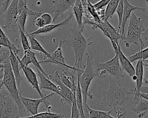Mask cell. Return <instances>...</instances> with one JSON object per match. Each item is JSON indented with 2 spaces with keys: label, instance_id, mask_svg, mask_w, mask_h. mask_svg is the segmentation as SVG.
I'll return each instance as SVG.
<instances>
[{
  "label": "cell",
  "instance_id": "cell-40",
  "mask_svg": "<svg viewBox=\"0 0 148 118\" xmlns=\"http://www.w3.org/2000/svg\"><path fill=\"white\" fill-rule=\"evenodd\" d=\"M140 92L148 94V86H142L140 89Z\"/></svg>",
  "mask_w": 148,
  "mask_h": 118
},
{
  "label": "cell",
  "instance_id": "cell-31",
  "mask_svg": "<svg viewBox=\"0 0 148 118\" xmlns=\"http://www.w3.org/2000/svg\"><path fill=\"white\" fill-rule=\"evenodd\" d=\"M87 111L88 112L90 117H102V118H114L113 116H111L110 113L113 110H110L109 111L105 112L102 111H98L93 109L87 105Z\"/></svg>",
  "mask_w": 148,
  "mask_h": 118
},
{
  "label": "cell",
  "instance_id": "cell-37",
  "mask_svg": "<svg viewBox=\"0 0 148 118\" xmlns=\"http://www.w3.org/2000/svg\"><path fill=\"white\" fill-rule=\"evenodd\" d=\"M72 106H71V117L73 118H78L80 117V112L79 110L78 109L76 102V99L73 101L72 103Z\"/></svg>",
  "mask_w": 148,
  "mask_h": 118
},
{
  "label": "cell",
  "instance_id": "cell-11",
  "mask_svg": "<svg viewBox=\"0 0 148 118\" xmlns=\"http://www.w3.org/2000/svg\"><path fill=\"white\" fill-rule=\"evenodd\" d=\"M62 44V40H60L59 41V43L56 50L54 52L50 53V56L49 58H45L43 59V60L41 61H39V63L40 64L44 63H54L58 65V66H65L66 67H68L70 69L73 70L74 71H76L82 69V68H77L73 66H71L66 64V63L65 62V58L62 55V51L61 48Z\"/></svg>",
  "mask_w": 148,
  "mask_h": 118
},
{
  "label": "cell",
  "instance_id": "cell-26",
  "mask_svg": "<svg viewBox=\"0 0 148 118\" xmlns=\"http://www.w3.org/2000/svg\"><path fill=\"white\" fill-rule=\"evenodd\" d=\"M75 97H76V102L79 110L80 117H86V116L84 113V105H83V95L79 83V79L77 78V86L75 91Z\"/></svg>",
  "mask_w": 148,
  "mask_h": 118
},
{
  "label": "cell",
  "instance_id": "cell-36",
  "mask_svg": "<svg viewBox=\"0 0 148 118\" xmlns=\"http://www.w3.org/2000/svg\"><path fill=\"white\" fill-rule=\"evenodd\" d=\"M28 52H29V56H30V58H31V63L33 64L35 66V68L39 69L42 73H43L47 77H48L49 78V75H48L47 73H46L45 72V71L43 70V68H42V67L40 66V63L37 60V59L35 56V53H34L33 51H32L31 49L28 50Z\"/></svg>",
  "mask_w": 148,
  "mask_h": 118
},
{
  "label": "cell",
  "instance_id": "cell-1",
  "mask_svg": "<svg viewBox=\"0 0 148 118\" xmlns=\"http://www.w3.org/2000/svg\"><path fill=\"white\" fill-rule=\"evenodd\" d=\"M91 38L86 39L82 35V31L76 26L71 28V31L64 40H62V44L71 47L74 52L75 63L73 66L77 68H80L83 56L86 49L92 44Z\"/></svg>",
  "mask_w": 148,
  "mask_h": 118
},
{
  "label": "cell",
  "instance_id": "cell-22",
  "mask_svg": "<svg viewBox=\"0 0 148 118\" xmlns=\"http://www.w3.org/2000/svg\"><path fill=\"white\" fill-rule=\"evenodd\" d=\"M72 11L75 17L77 26L82 31H83V15L84 8L81 0H76L74 5L72 7Z\"/></svg>",
  "mask_w": 148,
  "mask_h": 118
},
{
  "label": "cell",
  "instance_id": "cell-42",
  "mask_svg": "<svg viewBox=\"0 0 148 118\" xmlns=\"http://www.w3.org/2000/svg\"><path fill=\"white\" fill-rule=\"evenodd\" d=\"M3 85V83L2 81L0 82V97H3L5 96L6 94H4L2 92V87Z\"/></svg>",
  "mask_w": 148,
  "mask_h": 118
},
{
  "label": "cell",
  "instance_id": "cell-14",
  "mask_svg": "<svg viewBox=\"0 0 148 118\" xmlns=\"http://www.w3.org/2000/svg\"><path fill=\"white\" fill-rule=\"evenodd\" d=\"M49 78L53 81L58 86L61 94L60 97L63 100H65L68 103L72 105L73 101L76 99L75 93L70 88L66 86L56 74L49 75Z\"/></svg>",
  "mask_w": 148,
  "mask_h": 118
},
{
  "label": "cell",
  "instance_id": "cell-35",
  "mask_svg": "<svg viewBox=\"0 0 148 118\" xmlns=\"http://www.w3.org/2000/svg\"><path fill=\"white\" fill-rule=\"evenodd\" d=\"M64 115L60 113H52L50 112V111H47V112L38 113L35 115H31L27 116L26 117H39V118H53V117H58L61 118L64 117Z\"/></svg>",
  "mask_w": 148,
  "mask_h": 118
},
{
  "label": "cell",
  "instance_id": "cell-21",
  "mask_svg": "<svg viewBox=\"0 0 148 118\" xmlns=\"http://www.w3.org/2000/svg\"><path fill=\"white\" fill-rule=\"evenodd\" d=\"M141 10L144 11L145 10V8L135 6L131 5L128 0H124V10H123V15L122 22L120 28V33L123 36H124V29L127 23V21L128 18L130 17L131 14L133 10Z\"/></svg>",
  "mask_w": 148,
  "mask_h": 118
},
{
  "label": "cell",
  "instance_id": "cell-13",
  "mask_svg": "<svg viewBox=\"0 0 148 118\" xmlns=\"http://www.w3.org/2000/svg\"><path fill=\"white\" fill-rule=\"evenodd\" d=\"M112 47L113 48L115 53H117L119 56V62L121 64V67L132 77L135 74V68L131 63V62L129 60L128 57H126L123 53L121 50L120 42L116 44L113 41H110Z\"/></svg>",
  "mask_w": 148,
  "mask_h": 118
},
{
  "label": "cell",
  "instance_id": "cell-16",
  "mask_svg": "<svg viewBox=\"0 0 148 118\" xmlns=\"http://www.w3.org/2000/svg\"><path fill=\"white\" fill-rule=\"evenodd\" d=\"M145 61L139 59L138 60V62L136 63L135 67V76L136 77V86L134 89H131V91H129L130 94H134L135 97V99L137 97L139 98L138 94L140 92V89L143 84V67L145 66V64L144 63Z\"/></svg>",
  "mask_w": 148,
  "mask_h": 118
},
{
  "label": "cell",
  "instance_id": "cell-20",
  "mask_svg": "<svg viewBox=\"0 0 148 118\" xmlns=\"http://www.w3.org/2000/svg\"><path fill=\"white\" fill-rule=\"evenodd\" d=\"M73 12L71 10L70 12V13H69L68 16H67V17H66L61 22L57 23V24H48V25L42 27V28H39V29L30 33L29 34L31 35L35 36L36 35H39V34H41V33H47L50 32L51 31H52L53 30L57 28H58V27L62 26H64V25H66L69 24V21L73 17Z\"/></svg>",
  "mask_w": 148,
  "mask_h": 118
},
{
  "label": "cell",
  "instance_id": "cell-34",
  "mask_svg": "<svg viewBox=\"0 0 148 118\" xmlns=\"http://www.w3.org/2000/svg\"><path fill=\"white\" fill-rule=\"evenodd\" d=\"M18 32H19V34H20V41L21 43V45L23 48L24 51H26L28 50H30L31 49V47L28 41V37L25 33V32H24L20 26L18 25Z\"/></svg>",
  "mask_w": 148,
  "mask_h": 118
},
{
  "label": "cell",
  "instance_id": "cell-43",
  "mask_svg": "<svg viewBox=\"0 0 148 118\" xmlns=\"http://www.w3.org/2000/svg\"><path fill=\"white\" fill-rule=\"evenodd\" d=\"M4 74V69L3 67H0V82L2 81Z\"/></svg>",
  "mask_w": 148,
  "mask_h": 118
},
{
  "label": "cell",
  "instance_id": "cell-25",
  "mask_svg": "<svg viewBox=\"0 0 148 118\" xmlns=\"http://www.w3.org/2000/svg\"><path fill=\"white\" fill-rule=\"evenodd\" d=\"M134 112L138 113V117H141L143 115L148 112V100L139 96V99L137 104L132 108Z\"/></svg>",
  "mask_w": 148,
  "mask_h": 118
},
{
  "label": "cell",
  "instance_id": "cell-19",
  "mask_svg": "<svg viewBox=\"0 0 148 118\" xmlns=\"http://www.w3.org/2000/svg\"><path fill=\"white\" fill-rule=\"evenodd\" d=\"M37 71V75L39 78V87L41 89H46L54 92L58 94L60 97L61 96L59 89L57 85H55L50 78L47 77L43 73H42L39 69L36 68Z\"/></svg>",
  "mask_w": 148,
  "mask_h": 118
},
{
  "label": "cell",
  "instance_id": "cell-27",
  "mask_svg": "<svg viewBox=\"0 0 148 118\" xmlns=\"http://www.w3.org/2000/svg\"><path fill=\"white\" fill-rule=\"evenodd\" d=\"M140 49L138 52L128 56V58L131 62L138 60L139 59H142L145 62H148V60H147L148 59V47L143 49L144 43L143 41L140 42Z\"/></svg>",
  "mask_w": 148,
  "mask_h": 118
},
{
  "label": "cell",
  "instance_id": "cell-32",
  "mask_svg": "<svg viewBox=\"0 0 148 118\" xmlns=\"http://www.w3.org/2000/svg\"><path fill=\"white\" fill-rule=\"evenodd\" d=\"M120 0H110L105 11L104 20H108L109 18H112L113 14L116 10L117 7L119 5Z\"/></svg>",
  "mask_w": 148,
  "mask_h": 118
},
{
  "label": "cell",
  "instance_id": "cell-12",
  "mask_svg": "<svg viewBox=\"0 0 148 118\" xmlns=\"http://www.w3.org/2000/svg\"><path fill=\"white\" fill-rule=\"evenodd\" d=\"M54 74H56L66 86L75 93L77 86V81L76 83V78L73 74L69 71V68L62 66H58V69Z\"/></svg>",
  "mask_w": 148,
  "mask_h": 118
},
{
  "label": "cell",
  "instance_id": "cell-29",
  "mask_svg": "<svg viewBox=\"0 0 148 118\" xmlns=\"http://www.w3.org/2000/svg\"><path fill=\"white\" fill-rule=\"evenodd\" d=\"M0 45L8 47V49L10 48L15 54H17L20 50L17 48L12 43L9 39L8 37L5 34L1 26H0Z\"/></svg>",
  "mask_w": 148,
  "mask_h": 118
},
{
  "label": "cell",
  "instance_id": "cell-8",
  "mask_svg": "<svg viewBox=\"0 0 148 118\" xmlns=\"http://www.w3.org/2000/svg\"><path fill=\"white\" fill-rule=\"evenodd\" d=\"M54 94V92H51L48 94H46L44 97H40L38 99H31L25 98L20 94V98L23 105L24 106L27 111L29 112L31 115H35L38 113V108L41 103L44 102L47 111H50L51 106L49 102L47 101V99L51 97Z\"/></svg>",
  "mask_w": 148,
  "mask_h": 118
},
{
  "label": "cell",
  "instance_id": "cell-7",
  "mask_svg": "<svg viewBox=\"0 0 148 118\" xmlns=\"http://www.w3.org/2000/svg\"><path fill=\"white\" fill-rule=\"evenodd\" d=\"M18 0H12L7 9L2 14L5 20V24L2 26L3 28L15 31L18 28L17 22L18 16Z\"/></svg>",
  "mask_w": 148,
  "mask_h": 118
},
{
  "label": "cell",
  "instance_id": "cell-15",
  "mask_svg": "<svg viewBox=\"0 0 148 118\" xmlns=\"http://www.w3.org/2000/svg\"><path fill=\"white\" fill-rule=\"evenodd\" d=\"M75 1L76 0H52L53 6L50 9V11L53 13V22L58 16L62 17L64 12L71 8Z\"/></svg>",
  "mask_w": 148,
  "mask_h": 118
},
{
  "label": "cell",
  "instance_id": "cell-5",
  "mask_svg": "<svg viewBox=\"0 0 148 118\" xmlns=\"http://www.w3.org/2000/svg\"><path fill=\"white\" fill-rule=\"evenodd\" d=\"M95 67V72L96 75L98 77H103L108 74L113 75L117 80L124 78L117 53H115V55L112 59L106 62L100 63L96 61Z\"/></svg>",
  "mask_w": 148,
  "mask_h": 118
},
{
  "label": "cell",
  "instance_id": "cell-39",
  "mask_svg": "<svg viewBox=\"0 0 148 118\" xmlns=\"http://www.w3.org/2000/svg\"><path fill=\"white\" fill-rule=\"evenodd\" d=\"M10 1L11 0H5L2 3V5H1V7L0 9V14H2L5 12V11L7 9Z\"/></svg>",
  "mask_w": 148,
  "mask_h": 118
},
{
  "label": "cell",
  "instance_id": "cell-6",
  "mask_svg": "<svg viewBox=\"0 0 148 118\" xmlns=\"http://www.w3.org/2000/svg\"><path fill=\"white\" fill-rule=\"evenodd\" d=\"M0 100V118H18L19 111L16 102L8 94Z\"/></svg>",
  "mask_w": 148,
  "mask_h": 118
},
{
  "label": "cell",
  "instance_id": "cell-24",
  "mask_svg": "<svg viewBox=\"0 0 148 118\" xmlns=\"http://www.w3.org/2000/svg\"><path fill=\"white\" fill-rule=\"evenodd\" d=\"M28 39L30 42L31 49L35 51H39L40 53L43 54V59L49 58L50 56V53L47 52L42 46V45L38 42V41L35 38V36L31 35L29 33H27L25 32Z\"/></svg>",
  "mask_w": 148,
  "mask_h": 118
},
{
  "label": "cell",
  "instance_id": "cell-45",
  "mask_svg": "<svg viewBox=\"0 0 148 118\" xmlns=\"http://www.w3.org/2000/svg\"><path fill=\"white\" fill-rule=\"evenodd\" d=\"M145 82L146 83H148V79H145Z\"/></svg>",
  "mask_w": 148,
  "mask_h": 118
},
{
  "label": "cell",
  "instance_id": "cell-33",
  "mask_svg": "<svg viewBox=\"0 0 148 118\" xmlns=\"http://www.w3.org/2000/svg\"><path fill=\"white\" fill-rule=\"evenodd\" d=\"M87 10L88 13L92 17V18L95 23H99L102 21V20H101V18L99 16L97 10H96V9L94 6V5L91 3V2L90 1V0H87Z\"/></svg>",
  "mask_w": 148,
  "mask_h": 118
},
{
  "label": "cell",
  "instance_id": "cell-10",
  "mask_svg": "<svg viewBox=\"0 0 148 118\" xmlns=\"http://www.w3.org/2000/svg\"><path fill=\"white\" fill-rule=\"evenodd\" d=\"M129 94V91H127L123 87L112 83L110 85L109 89L105 92L104 96L105 98L109 102V105L110 106L118 100H124Z\"/></svg>",
  "mask_w": 148,
  "mask_h": 118
},
{
  "label": "cell",
  "instance_id": "cell-28",
  "mask_svg": "<svg viewBox=\"0 0 148 118\" xmlns=\"http://www.w3.org/2000/svg\"><path fill=\"white\" fill-rule=\"evenodd\" d=\"M113 110L115 112L116 117H125L127 112V107L124 102V100H118L113 104Z\"/></svg>",
  "mask_w": 148,
  "mask_h": 118
},
{
  "label": "cell",
  "instance_id": "cell-18",
  "mask_svg": "<svg viewBox=\"0 0 148 118\" xmlns=\"http://www.w3.org/2000/svg\"><path fill=\"white\" fill-rule=\"evenodd\" d=\"M9 60L10 63V65L12 67V69L13 70L14 75L16 78L17 87L20 93H21V90L20 87V82L23 80V77H21L20 73V70L21 69L19 60H18V56L17 54H15L12 49L9 48Z\"/></svg>",
  "mask_w": 148,
  "mask_h": 118
},
{
  "label": "cell",
  "instance_id": "cell-17",
  "mask_svg": "<svg viewBox=\"0 0 148 118\" xmlns=\"http://www.w3.org/2000/svg\"><path fill=\"white\" fill-rule=\"evenodd\" d=\"M20 68L23 70L27 79L30 83V84L32 86L33 88L36 90L38 93L39 94L40 97H44L45 95L43 94L41 91L39 87V83L37 78L38 75L33 71V70L29 67L28 66H24L20 64Z\"/></svg>",
  "mask_w": 148,
  "mask_h": 118
},
{
  "label": "cell",
  "instance_id": "cell-30",
  "mask_svg": "<svg viewBox=\"0 0 148 118\" xmlns=\"http://www.w3.org/2000/svg\"><path fill=\"white\" fill-rule=\"evenodd\" d=\"M53 22V17L49 13H42L35 20V24L39 28H42Z\"/></svg>",
  "mask_w": 148,
  "mask_h": 118
},
{
  "label": "cell",
  "instance_id": "cell-23",
  "mask_svg": "<svg viewBox=\"0 0 148 118\" xmlns=\"http://www.w3.org/2000/svg\"><path fill=\"white\" fill-rule=\"evenodd\" d=\"M43 12H35L33 11L32 10L29 9L27 7V5H26L24 8L22 9V10L18 13L17 22L18 26L21 27V28L25 32V22L27 20V18L29 16H39Z\"/></svg>",
  "mask_w": 148,
  "mask_h": 118
},
{
  "label": "cell",
  "instance_id": "cell-2",
  "mask_svg": "<svg viewBox=\"0 0 148 118\" xmlns=\"http://www.w3.org/2000/svg\"><path fill=\"white\" fill-rule=\"evenodd\" d=\"M2 63L4 64V74L2 81L3 83V85H5L7 89L9 94L16 102L18 106L20 117H24V114L27 110L21 101L20 94L21 93L20 92L17 87L16 78L12 69L9 58L6 59Z\"/></svg>",
  "mask_w": 148,
  "mask_h": 118
},
{
  "label": "cell",
  "instance_id": "cell-38",
  "mask_svg": "<svg viewBox=\"0 0 148 118\" xmlns=\"http://www.w3.org/2000/svg\"><path fill=\"white\" fill-rule=\"evenodd\" d=\"M110 0H100L99 1L97 2L95 4H94V6L96 9V10H99L102 9H103V7L106 6L108 5L109 2H110Z\"/></svg>",
  "mask_w": 148,
  "mask_h": 118
},
{
  "label": "cell",
  "instance_id": "cell-44",
  "mask_svg": "<svg viewBox=\"0 0 148 118\" xmlns=\"http://www.w3.org/2000/svg\"><path fill=\"white\" fill-rule=\"evenodd\" d=\"M83 6L84 11H87V0H81Z\"/></svg>",
  "mask_w": 148,
  "mask_h": 118
},
{
  "label": "cell",
  "instance_id": "cell-4",
  "mask_svg": "<svg viewBox=\"0 0 148 118\" xmlns=\"http://www.w3.org/2000/svg\"><path fill=\"white\" fill-rule=\"evenodd\" d=\"M143 22L144 21L142 19L137 17L134 12H132L127 35H124L122 39L124 41L127 47H129L130 43L138 44L139 41H142L141 35L145 30Z\"/></svg>",
  "mask_w": 148,
  "mask_h": 118
},
{
  "label": "cell",
  "instance_id": "cell-41",
  "mask_svg": "<svg viewBox=\"0 0 148 118\" xmlns=\"http://www.w3.org/2000/svg\"><path fill=\"white\" fill-rule=\"evenodd\" d=\"M142 35L143 37L145 39V40L148 39V27L146 29H145V31L142 33Z\"/></svg>",
  "mask_w": 148,
  "mask_h": 118
},
{
  "label": "cell",
  "instance_id": "cell-3",
  "mask_svg": "<svg viewBox=\"0 0 148 118\" xmlns=\"http://www.w3.org/2000/svg\"><path fill=\"white\" fill-rule=\"evenodd\" d=\"M86 54V62L84 64V70L80 69L77 71V78L79 79L82 95L83 105L87 109V100L88 97L90 99H92V94L88 91V88L92 79L96 77L95 70L93 67V63L92 56L90 52H87Z\"/></svg>",
  "mask_w": 148,
  "mask_h": 118
},
{
  "label": "cell",
  "instance_id": "cell-9",
  "mask_svg": "<svg viewBox=\"0 0 148 118\" xmlns=\"http://www.w3.org/2000/svg\"><path fill=\"white\" fill-rule=\"evenodd\" d=\"M90 25H91V28L92 29L95 28L100 29L105 36L110 39V41H113L116 44L119 43V40H120V41H121L123 39V36L121 35L120 32H119L118 30L115 28H114L109 23L108 20L102 21L99 23L92 22Z\"/></svg>",
  "mask_w": 148,
  "mask_h": 118
}]
</instances>
